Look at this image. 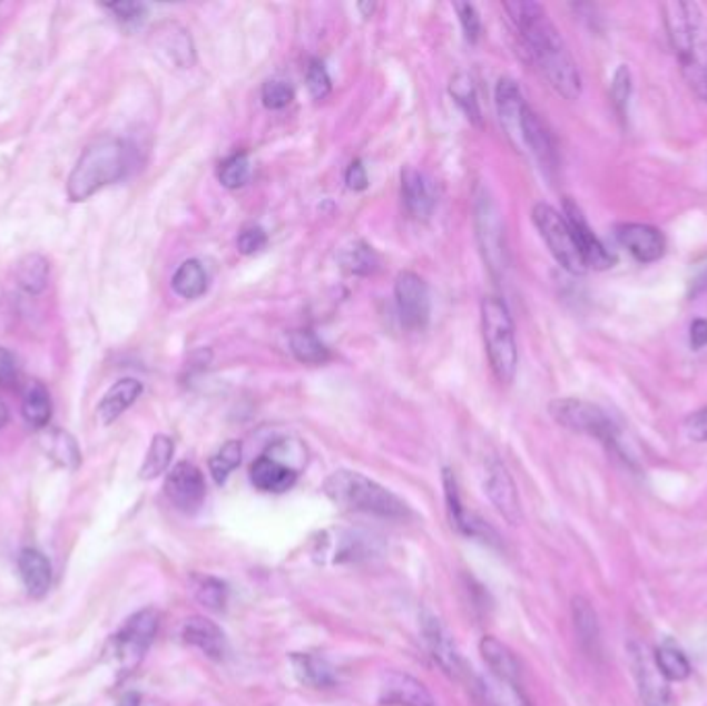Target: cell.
<instances>
[{"mask_svg": "<svg viewBox=\"0 0 707 706\" xmlns=\"http://www.w3.org/2000/svg\"><path fill=\"white\" fill-rule=\"evenodd\" d=\"M190 587H193V595L199 604L209 609V611H224L226 605H228V585L222 582L216 576H190Z\"/></svg>", "mask_w": 707, "mask_h": 706, "instance_id": "e575fe53", "label": "cell"}, {"mask_svg": "<svg viewBox=\"0 0 707 706\" xmlns=\"http://www.w3.org/2000/svg\"><path fill=\"white\" fill-rule=\"evenodd\" d=\"M359 9L362 11V17H371L376 9V4H373V2L369 4V2H366V4H359Z\"/></svg>", "mask_w": 707, "mask_h": 706, "instance_id": "9f6ffc18", "label": "cell"}, {"mask_svg": "<svg viewBox=\"0 0 707 706\" xmlns=\"http://www.w3.org/2000/svg\"><path fill=\"white\" fill-rule=\"evenodd\" d=\"M159 628V614L147 607L130 616L125 626L108 640L106 655L115 663L120 674H130L144 661L145 653L151 647Z\"/></svg>", "mask_w": 707, "mask_h": 706, "instance_id": "52a82bcc", "label": "cell"}, {"mask_svg": "<svg viewBox=\"0 0 707 706\" xmlns=\"http://www.w3.org/2000/svg\"><path fill=\"white\" fill-rule=\"evenodd\" d=\"M289 349L304 365H323L330 361V349L311 330L292 332Z\"/></svg>", "mask_w": 707, "mask_h": 706, "instance_id": "8d00e7d4", "label": "cell"}, {"mask_svg": "<svg viewBox=\"0 0 707 706\" xmlns=\"http://www.w3.org/2000/svg\"><path fill=\"white\" fill-rule=\"evenodd\" d=\"M550 416L561 425L579 435H588L608 450H621V431L612 416L598 404L581 398H557L549 404Z\"/></svg>", "mask_w": 707, "mask_h": 706, "instance_id": "8992f818", "label": "cell"}, {"mask_svg": "<svg viewBox=\"0 0 707 706\" xmlns=\"http://www.w3.org/2000/svg\"><path fill=\"white\" fill-rule=\"evenodd\" d=\"M342 264L346 265L352 274L369 276V274H375L376 269H379V257H376L373 247H369L364 243H356L350 249L344 251Z\"/></svg>", "mask_w": 707, "mask_h": 706, "instance_id": "60d3db41", "label": "cell"}, {"mask_svg": "<svg viewBox=\"0 0 707 706\" xmlns=\"http://www.w3.org/2000/svg\"><path fill=\"white\" fill-rule=\"evenodd\" d=\"M482 336L491 361L492 373L501 383H511L518 373L520 353L515 342V325L507 310L505 301L499 296H487L482 301Z\"/></svg>", "mask_w": 707, "mask_h": 706, "instance_id": "5b68a950", "label": "cell"}, {"mask_svg": "<svg viewBox=\"0 0 707 706\" xmlns=\"http://www.w3.org/2000/svg\"><path fill=\"white\" fill-rule=\"evenodd\" d=\"M521 141H523V149L532 151L536 163L540 164L542 170H547V173L557 170L559 156H557L554 139L550 135L549 127L542 122V118L538 117L530 106L523 112Z\"/></svg>", "mask_w": 707, "mask_h": 706, "instance_id": "ffe728a7", "label": "cell"}, {"mask_svg": "<svg viewBox=\"0 0 707 706\" xmlns=\"http://www.w3.org/2000/svg\"><path fill=\"white\" fill-rule=\"evenodd\" d=\"M689 340H691V346H694L695 351L707 346V320H701V317L695 320L694 324H691Z\"/></svg>", "mask_w": 707, "mask_h": 706, "instance_id": "f5cc1de1", "label": "cell"}, {"mask_svg": "<svg viewBox=\"0 0 707 706\" xmlns=\"http://www.w3.org/2000/svg\"><path fill=\"white\" fill-rule=\"evenodd\" d=\"M503 9L520 33L526 52L549 81L550 88L564 100H578L583 89L578 62L571 57L547 9L532 0H511L503 4Z\"/></svg>", "mask_w": 707, "mask_h": 706, "instance_id": "6da1fadb", "label": "cell"}, {"mask_svg": "<svg viewBox=\"0 0 707 706\" xmlns=\"http://www.w3.org/2000/svg\"><path fill=\"white\" fill-rule=\"evenodd\" d=\"M261 98H263V104L269 110H282L294 100V89L289 88L288 84H284V81H267L263 86Z\"/></svg>", "mask_w": 707, "mask_h": 706, "instance_id": "ee69618b", "label": "cell"}, {"mask_svg": "<svg viewBox=\"0 0 707 706\" xmlns=\"http://www.w3.org/2000/svg\"><path fill=\"white\" fill-rule=\"evenodd\" d=\"M292 667H294V674L303 682L304 686H311V688H330L335 684V671H333L332 665L315 657V655H308V653H294L292 655Z\"/></svg>", "mask_w": 707, "mask_h": 706, "instance_id": "1f68e13d", "label": "cell"}, {"mask_svg": "<svg viewBox=\"0 0 707 706\" xmlns=\"http://www.w3.org/2000/svg\"><path fill=\"white\" fill-rule=\"evenodd\" d=\"M180 638L190 647L199 648L205 657L214 661H222L228 655L226 634L222 633V628L212 619L199 616L188 618L180 628Z\"/></svg>", "mask_w": 707, "mask_h": 706, "instance_id": "7402d4cb", "label": "cell"}, {"mask_svg": "<svg viewBox=\"0 0 707 706\" xmlns=\"http://www.w3.org/2000/svg\"><path fill=\"white\" fill-rule=\"evenodd\" d=\"M610 96H612V102H615V108L619 110V115L625 117L627 104H629V98H631V71L625 65H621L617 69V73H615Z\"/></svg>", "mask_w": 707, "mask_h": 706, "instance_id": "f6af8a7d", "label": "cell"}, {"mask_svg": "<svg viewBox=\"0 0 707 706\" xmlns=\"http://www.w3.org/2000/svg\"><path fill=\"white\" fill-rule=\"evenodd\" d=\"M685 433L691 442H707V406L685 419Z\"/></svg>", "mask_w": 707, "mask_h": 706, "instance_id": "f907efd6", "label": "cell"}, {"mask_svg": "<svg viewBox=\"0 0 707 706\" xmlns=\"http://www.w3.org/2000/svg\"><path fill=\"white\" fill-rule=\"evenodd\" d=\"M347 187L352 192H364L369 187V175H366V168L362 166L361 160H354L350 164L346 173Z\"/></svg>", "mask_w": 707, "mask_h": 706, "instance_id": "816d5d0a", "label": "cell"}, {"mask_svg": "<svg viewBox=\"0 0 707 706\" xmlns=\"http://www.w3.org/2000/svg\"><path fill=\"white\" fill-rule=\"evenodd\" d=\"M478 241L482 247V255L491 267L492 274L505 267V247H503V224L499 218V209L484 195L478 199L477 206Z\"/></svg>", "mask_w": 707, "mask_h": 706, "instance_id": "2e32d148", "label": "cell"}, {"mask_svg": "<svg viewBox=\"0 0 707 706\" xmlns=\"http://www.w3.org/2000/svg\"><path fill=\"white\" fill-rule=\"evenodd\" d=\"M617 241L639 264H654L665 255V235L650 224H621L617 226Z\"/></svg>", "mask_w": 707, "mask_h": 706, "instance_id": "d6986e66", "label": "cell"}, {"mask_svg": "<svg viewBox=\"0 0 707 706\" xmlns=\"http://www.w3.org/2000/svg\"><path fill=\"white\" fill-rule=\"evenodd\" d=\"M267 245V235L259 226H246L245 231L238 235V251L243 255L259 253Z\"/></svg>", "mask_w": 707, "mask_h": 706, "instance_id": "681fc988", "label": "cell"}, {"mask_svg": "<svg viewBox=\"0 0 707 706\" xmlns=\"http://www.w3.org/2000/svg\"><path fill=\"white\" fill-rule=\"evenodd\" d=\"M21 412L31 428L40 429V431L48 428L50 416H52V402H50L48 388L42 382L33 380L26 385L23 400H21Z\"/></svg>", "mask_w": 707, "mask_h": 706, "instance_id": "4dcf8cb0", "label": "cell"}, {"mask_svg": "<svg viewBox=\"0 0 707 706\" xmlns=\"http://www.w3.org/2000/svg\"><path fill=\"white\" fill-rule=\"evenodd\" d=\"M19 385V365L14 354L0 346V390H14Z\"/></svg>", "mask_w": 707, "mask_h": 706, "instance_id": "c3c4849f", "label": "cell"}, {"mask_svg": "<svg viewBox=\"0 0 707 706\" xmlns=\"http://www.w3.org/2000/svg\"><path fill=\"white\" fill-rule=\"evenodd\" d=\"M38 443H40L43 454L50 458L60 469L77 471L81 467L79 443L69 431L57 428L42 429Z\"/></svg>", "mask_w": 707, "mask_h": 706, "instance_id": "4316f807", "label": "cell"}, {"mask_svg": "<svg viewBox=\"0 0 707 706\" xmlns=\"http://www.w3.org/2000/svg\"><path fill=\"white\" fill-rule=\"evenodd\" d=\"M402 195L412 218L429 220L433 216L436 197L431 180L414 168H405L402 173Z\"/></svg>", "mask_w": 707, "mask_h": 706, "instance_id": "cb8c5ba5", "label": "cell"}, {"mask_svg": "<svg viewBox=\"0 0 707 706\" xmlns=\"http://www.w3.org/2000/svg\"><path fill=\"white\" fill-rule=\"evenodd\" d=\"M662 16L680 73L695 96L707 102V26L701 7L697 2H666Z\"/></svg>", "mask_w": 707, "mask_h": 706, "instance_id": "7a4b0ae2", "label": "cell"}, {"mask_svg": "<svg viewBox=\"0 0 707 706\" xmlns=\"http://www.w3.org/2000/svg\"><path fill=\"white\" fill-rule=\"evenodd\" d=\"M494 102H497V110H499V120L505 129L507 137L511 139V144L518 149H523V141H521V122H523V112L528 108V104L523 100V94H521L520 86L503 77L497 86L494 91Z\"/></svg>", "mask_w": 707, "mask_h": 706, "instance_id": "44dd1931", "label": "cell"}, {"mask_svg": "<svg viewBox=\"0 0 707 706\" xmlns=\"http://www.w3.org/2000/svg\"><path fill=\"white\" fill-rule=\"evenodd\" d=\"M7 421H9V411H7L4 402L0 400V428H4V425H7Z\"/></svg>", "mask_w": 707, "mask_h": 706, "instance_id": "11a10c76", "label": "cell"}, {"mask_svg": "<svg viewBox=\"0 0 707 706\" xmlns=\"http://www.w3.org/2000/svg\"><path fill=\"white\" fill-rule=\"evenodd\" d=\"M19 575L26 585L29 597L42 599L52 587V563L38 549H23L17 558Z\"/></svg>", "mask_w": 707, "mask_h": 706, "instance_id": "d4e9b609", "label": "cell"}, {"mask_svg": "<svg viewBox=\"0 0 707 706\" xmlns=\"http://www.w3.org/2000/svg\"><path fill=\"white\" fill-rule=\"evenodd\" d=\"M573 611V626L578 633L579 645L590 655L598 657L602 648V633H600V621L592 604L586 597H576L571 604Z\"/></svg>", "mask_w": 707, "mask_h": 706, "instance_id": "83f0119b", "label": "cell"}, {"mask_svg": "<svg viewBox=\"0 0 707 706\" xmlns=\"http://www.w3.org/2000/svg\"><path fill=\"white\" fill-rule=\"evenodd\" d=\"M323 491L330 500L361 514L376 516L385 520H404L410 516V508L402 498H397L387 487L376 483L356 471H335L325 479Z\"/></svg>", "mask_w": 707, "mask_h": 706, "instance_id": "277c9868", "label": "cell"}, {"mask_svg": "<svg viewBox=\"0 0 707 706\" xmlns=\"http://www.w3.org/2000/svg\"><path fill=\"white\" fill-rule=\"evenodd\" d=\"M164 493L176 510L185 514L197 512L205 500V479L202 471L190 462H178L166 477Z\"/></svg>", "mask_w": 707, "mask_h": 706, "instance_id": "4fadbf2b", "label": "cell"}, {"mask_svg": "<svg viewBox=\"0 0 707 706\" xmlns=\"http://www.w3.org/2000/svg\"><path fill=\"white\" fill-rule=\"evenodd\" d=\"M298 472L272 454H263L251 464V483L265 493H284L296 486Z\"/></svg>", "mask_w": 707, "mask_h": 706, "instance_id": "603a6c76", "label": "cell"}, {"mask_svg": "<svg viewBox=\"0 0 707 706\" xmlns=\"http://www.w3.org/2000/svg\"><path fill=\"white\" fill-rule=\"evenodd\" d=\"M443 487H445V503H448V516L451 527L458 532L465 535V537H470V539H480L484 543H497V532H494L491 524H487L480 516L470 512L463 506L458 479H455L453 471H449V469L443 471Z\"/></svg>", "mask_w": 707, "mask_h": 706, "instance_id": "5bb4252c", "label": "cell"}, {"mask_svg": "<svg viewBox=\"0 0 707 706\" xmlns=\"http://www.w3.org/2000/svg\"><path fill=\"white\" fill-rule=\"evenodd\" d=\"M564 218L571 226V233L576 236L579 253L583 257V262L588 267L593 269H608L615 264V257L610 255V251L605 247V243L596 236L590 224L586 220L583 212L579 209L578 204H573L571 199H564Z\"/></svg>", "mask_w": 707, "mask_h": 706, "instance_id": "e0dca14e", "label": "cell"}, {"mask_svg": "<svg viewBox=\"0 0 707 706\" xmlns=\"http://www.w3.org/2000/svg\"><path fill=\"white\" fill-rule=\"evenodd\" d=\"M306 88L315 100H325L332 91V77L321 60H311L306 69Z\"/></svg>", "mask_w": 707, "mask_h": 706, "instance_id": "7bdbcfd3", "label": "cell"}, {"mask_svg": "<svg viewBox=\"0 0 707 706\" xmlns=\"http://www.w3.org/2000/svg\"><path fill=\"white\" fill-rule=\"evenodd\" d=\"M379 700L385 706H436L426 686L402 671H385L381 676Z\"/></svg>", "mask_w": 707, "mask_h": 706, "instance_id": "ac0fdd59", "label": "cell"}, {"mask_svg": "<svg viewBox=\"0 0 707 706\" xmlns=\"http://www.w3.org/2000/svg\"><path fill=\"white\" fill-rule=\"evenodd\" d=\"M116 706H141V698H139V694L129 692V694H125V696L118 700V705Z\"/></svg>", "mask_w": 707, "mask_h": 706, "instance_id": "db71d44e", "label": "cell"}, {"mask_svg": "<svg viewBox=\"0 0 707 706\" xmlns=\"http://www.w3.org/2000/svg\"><path fill=\"white\" fill-rule=\"evenodd\" d=\"M154 57L168 69H190L195 65V46L188 31L176 21L158 23L149 33Z\"/></svg>", "mask_w": 707, "mask_h": 706, "instance_id": "9c48e42d", "label": "cell"}, {"mask_svg": "<svg viewBox=\"0 0 707 706\" xmlns=\"http://www.w3.org/2000/svg\"><path fill=\"white\" fill-rule=\"evenodd\" d=\"M629 663L636 677L637 692L644 706H668L670 705V682L666 679L658 665L654 661L648 648L639 643H629L627 647Z\"/></svg>", "mask_w": 707, "mask_h": 706, "instance_id": "30bf717a", "label": "cell"}, {"mask_svg": "<svg viewBox=\"0 0 707 706\" xmlns=\"http://www.w3.org/2000/svg\"><path fill=\"white\" fill-rule=\"evenodd\" d=\"M207 282L209 278H207V272H205L202 262L187 259L174 272V293L183 298H199L207 291Z\"/></svg>", "mask_w": 707, "mask_h": 706, "instance_id": "836d02e7", "label": "cell"}, {"mask_svg": "<svg viewBox=\"0 0 707 706\" xmlns=\"http://www.w3.org/2000/svg\"><path fill=\"white\" fill-rule=\"evenodd\" d=\"M106 9L122 26H137L144 21L145 13H147V9L141 2H112V4H106Z\"/></svg>", "mask_w": 707, "mask_h": 706, "instance_id": "7dc6e473", "label": "cell"}, {"mask_svg": "<svg viewBox=\"0 0 707 706\" xmlns=\"http://www.w3.org/2000/svg\"><path fill=\"white\" fill-rule=\"evenodd\" d=\"M654 661L668 682H685L691 676V663L687 659L685 650L670 638L662 640L660 647L654 650Z\"/></svg>", "mask_w": 707, "mask_h": 706, "instance_id": "d6a6232c", "label": "cell"}, {"mask_svg": "<svg viewBox=\"0 0 707 706\" xmlns=\"http://www.w3.org/2000/svg\"><path fill=\"white\" fill-rule=\"evenodd\" d=\"M395 303L402 324L410 330H422L431 317V295L426 282L414 272H400L395 278Z\"/></svg>", "mask_w": 707, "mask_h": 706, "instance_id": "8fae6325", "label": "cell"}, {"mask_svg": "<svg viewBox=\"0 0 707 706\" xmlns=\"http://www.w3.org/2000/svg\"><path fill=\"white\" fill-rule=\"evenodd\" d=\"M455 11H458L460 21H462L465 40L470 45H477L480 31H482V21H480V16H478L477 7L470 4V2H455Z\"/></svg>", "mask_w": 707, "mask_h": 706, "instance_id": "bcb514c9", "label": "cell"}, {"mask_svg": "<svg viewBox=\"0 0 707 706\" xmlns=\"http://www.w3.org/2000/svg\"><path fill=\"white\" fill-rule=\"evenodd\" d=\"M422 636H424V643L431 650V657H433L436 665L453 679H462L468 671H465V663L462 659V653L455 645L453 636L449 633L448 628L443 626L441 619L434 618L431 614L422 616Z\"/></svg>", "mask_w": 707, "mask_h": 706, "instance_id": "9a60e30c", "label": "cell"}, {"mask_svg": "<svg viewBox=\"0 0 707 706\" xmlns=\"http://www.w3.org/2000/svg\"><path fill=\"white\" fill-rule=\"evenodd\" d=\"M480 655H482L484 663L489 665L491 676L520 684V661L515 659L513 650L507 647V645H503L499 638L484 636V638L480 640Z\"/></svg>", "mask_w": 707, "mask_h": 706, "instance_id": "f1b7e54d", "label": "cell"}, {"mask_svg": "<svg viewBox=\"0 0 707 706\" xmlns=\"http://www.w3.org/2000/svg\"><path fill=\"white\" fill-rule=\"evenodd\" d=\"M484 493L489 496L494 510L505 518L509 524L518 527L521 522L520 493L513 477L507 471L505 464L501 460H489L484 464Z\"/></svg>", "mask_w": 707, "mask_h": 706, "instance_id": "7c38bea8", "label": "cell"}, {"mask_svg": "<svg viewBox=\"0 0 707 706\" xmlns=\"http://www.w3.org/2000/svg\"><path fill=\"white\" fill-rule=\"evenodd\" d=\"M174 457V442L168 435H156L151 440V445L145 454L144 464L139 469V479L144 481H154L159 474L168 471Z\"/></svg>", "mask_w": 707, "mask_h": 706, "instance_id": "d590c367", "label": "cell"}, {"mask_svg": "<svg viewBox=\"0 0 707 706\" xmlns=\"http://www.w3.org/2000/svg\"><path fill=\"white\" fill-rule=\"evenodd\" d=\"M144 394V383L135 377H125L104 394L98 404L96 416L101 425H112L116 419H120V414L129 411L130 406L137 402V398Z\"/></svg>", "mask_w": 707, "mask_h": 706, "instance_id": "484cf974", "label": "cell"}, {"mask_svg": "<svg viewBox=\"0 0 707 706\" xmlns=\"http://www.w3.org/2000/svg\"><path fill=\"white\" fill-rule=\"evenodd\" d=\"M129 148L116 137H100L89 144L67 180L69 199L79 204L108 185H115L129 170Z\"/></svg>", "mask_w": 707, "mask_h": 706, "instance_id": "3957f363", "label": "cell"}, {"mask_svg": "<svg viewBox=\"0 0 707 706\" xmlns=\"http://www.w3.org/2000/svg\"><path fill=\"white\" fill-rule=\"evenodd\" d=\"M251 177V163L246 154H234L219 166V180L226 189L243 187Z\"/></svg>", "mask_w": 707, "mask_h": 706, "instance_id": "b9f144b4", "label": "cell"}, {"mask_svg": "<svg viewBox=\"0 0 707 706\" xmlns=\"http://www.w3.org/2000/svg\"><path fill=\"white\" fill-rule=\"evenodd\" d=\"M17 286L28 295H40L48 286L50 264L40 253H28L17 259L13 267Z\"/></svg>", "mask_w": 707, "mask_h": 706, "instance_id": "f546056e", "label": "cell"}, {"mask_svg": "<svg viewBox=\"0 0 707 706\" xmlns=\"http://www.w3.org/2000/svg\"><path fill=\"white\" fill-rule=\"evenodd\" d=\"M532 220L540 236L544 238L550 253L554 255V259L563 265V269L576 276L588 272V265L579 253L576 236L571 233V226L563 214H559L549 204H536L532 209Z\"/></svg>", "mask_w": 707, "mask_h": 706, "instance_id": "ba28073f", "label": "cell"}, {"mask_svg": "<svg viewBox=\"0 0 707 706\" xmlns=\"http://www.w3.org/2000/svg\"><path fill=\"white\" fill-rule=\"evenodd\" d=\"M449 94L455 100V104L465 112V117L470 118L474 125H480L482 112H480V102H478L477 86L474 79L468 73H458L451 84H449Z\"/></svg>", "mask_w": 707, "mask_h": 706, "instance_id": "74e56055", "label": "cell"}, {"mask_svg": "<svg viewBox=\"0 0 707 706\" xmlns=\"http://www.w3.org/2000/svg\"><path fill=\"white\" fill-rule=\"evenodd\" d=\"M482 690L487 694V700L491 706H532L521 690L520 684L507 682L491 676L482 682Z\"/></svg>", "mask_w": 707, "mask_h": 706, "instance_id": "f35d334b", "label": "cell"}, {"mask_svg": "<svg viewBox=\"0 0 707 706\" xmlns=\"http://www.w3.org/2000/svg\"><path fill=\"white\" fill-rule=\"evenodd\" d=\"M240 460H243V443L234 442V440L224 443L216 454L209 458V472L217 486H224L228 481V477L240 464Z\"/></svg>", "mask_w": 707, "mask_h": 706, "instance_id": "ab89813d", "label": "cell"}]
</instances>
